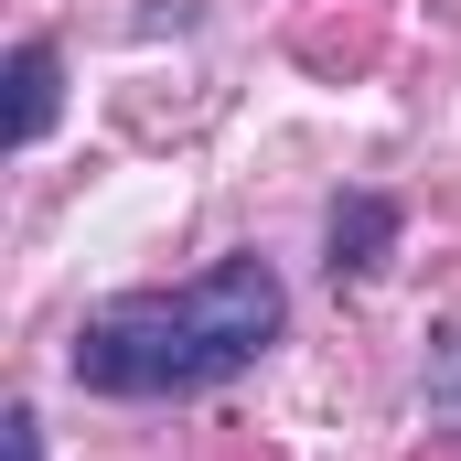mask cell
<instances>
[{"mask_svg":"<svg viewBox=\"0 0 461 461\" xmlns=\"http://www.w3.org/2000/svg\"><path fill=\"white\" fill-rule=\"evenodd\" d=\"M429 408H461V333L440 344V375H429Z\"/></svg>","mask_w":461,"mask_h":461,"instance_id":"cell-5","label":"cell"},{"mask_svg":"<svg viewBox=\"0 0 461 461\" xmlns=\"http://www.w3.org/2000/svg\"><path fill=\"white\" fill-rule=\"evenodd\" d=\"M54 129V43H11V150Z\"/></svg>","mask_w":461,"mask_h":461,"instance_id":"cell-3","label":"cell"},{"mask_svg":"<svg viewBox=\"0 0 461 461\" xmlns=\"http://www.w3.org/2000/svg\"><path fill=\"white\" fill-rule=\"evenodd\" d=\"M0 461H43V419L32 408H0Z\"/></svg>","mask_w":461,"mask_h":461,"instance_id":"cell-4","label":"cell"},{"mask_svg":"<svg viewBox=\"0 0 461 461\" xmlns=\"http://www.w3.org/2000/svg\"><path fill=\"white\" fill-rule=\"evenodd\" d=\"M279 322H290L279 268H268V258H215V268L183 279V290L97 301V312L76 322L65 365H76V386H97V397H204V386L247 375L258 354L279 344Z\"/></svg>","mask_w":461,"mask_h":461,"instance_id":"cell-1","label":"cell"},{"mask_svg":"<svg viewBox=\"0 0 461 461\" xmlns=\"http://www.w3.org/2000/svg\"><path fill=\"white\" fill-rule=\"evenodd\" d=\"M386 247H397V204L386 194H344L333 204V279H375Z\"/></svg>","mask_w":461,"mask_h":461,"instance_id":"cell-2","label":"cell"}]
</instances>
